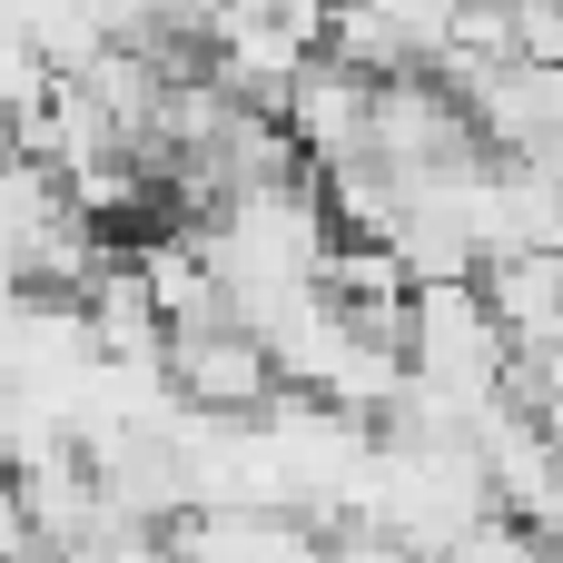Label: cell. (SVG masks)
<instances>
[{"mask_svg": "<svg viewBox=\"0 0 563 563\" xmlns=\"http://www.w3.org/2000/svg\"><path fill=\"white\" fill-rule=\"evenodd\" d=\"M158 376H168V396H178V406H198V416H257V406L277 396V356H267V336H257V327H238V317L168 327Z\"/></svg>", "mask_w": 563, "mask_h": 563, "instance_id": "obj_1", "label": "cell"}, {"mask_svg": "<svg viewBox=\"0 0 563 563\" xmlns=\"http://www.w3.org/2000/svg\"><path fill=\"white\" fill-rule=\"evenodd\" d=\"M366 109H376V79H366V69H346V59H327V49H307V59H297V79L277 89V129L297 139V158H307V168L366 158Z\"/></svg>", "mask_w": 563, "mask_h": 563, "instance_id": "obj_2", "label": "cell"}, {"mask_svg": "<svg viewBox=\"0 0 563 563\" xmlns=\"http://www.w3.org/2000/svg\"><path fill=\"white\" fill-rule=\"evenodd\" d=\"M79 317H89V346H99V356H158V346H168V317H158V297L139 287L129 247H109V257L79 277Z\"/></svg>", "mask_w": 563, "mask_h": 563, "instance_id": "obj_3", "label": "cell"}, {"mask_svg": "<svg viewBox=\"0 0 563 563\" xmlns=\"http://www.w3.org/2000/svg\"><path fill=\"white\" fill-rule=\"evenodd\" d=\"M366 10H376V20H386V30H396V40H406V59H435V49H445V30H455V10H465V0H366Z\"/></svg>", "mask_w": 563, "mask_h": 563, "instance_id": "obj_4", "label": "cell"}]
</instances>
